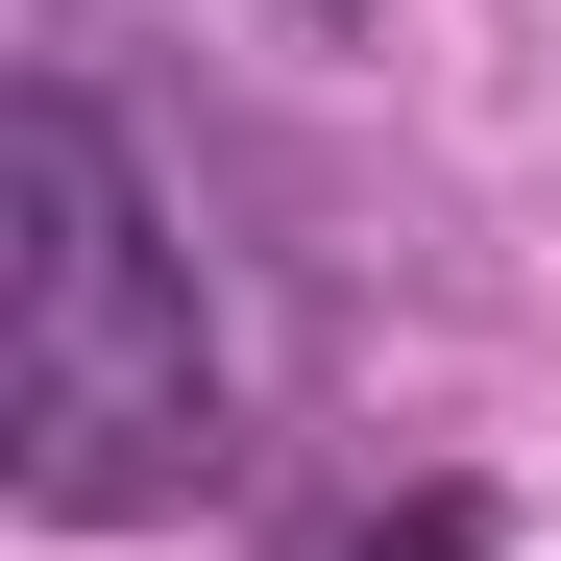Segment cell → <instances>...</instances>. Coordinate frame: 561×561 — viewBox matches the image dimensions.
<instances>
[{
	"label": "cell",
	"instance_id": "cell-1",
	"mask_svg": "<svg viewBox=\"0 0 561 561\" xmlns=\"http://www.w3.org/2000/svg\"><path fill=\"white\" fill-rule=\"evenodd\" d=\"M244 463H268V391L196 268V196L147 171L99 49H25L0 99V513L171 537V513H244Z\"/></svg>",
	"mask_w": 561,
	"mask_h": 561
},
{
	"label": "cell",
	"instance_id": "cell-2",
	"mask_svg": "<svg viewBox=\"0 0 561 561\" xmlns=\"http://www.w3.org/2000/svg\"><path fill=\"white\" fill-rule=\"evenodd\" d=\"M318 561H513V537H489V489H366V513H318Z\"/></svg>",
	"mask_w": 561,
	"mask_h": 561
},
{
	"label": "cell",
	"instance_id": "cell-3",
	"mask_svg": "<svg viewBox=\"0 0 561 561\" xmlns=\"http://www.w3.org/2000/svg\"><path fill=\"white\" fill-rule=\"evenodd\" d=\"M294 25H366V0H294Z\"/></svg>",
	"mask_w": 561,
	"mask_h": 561
}]
</instances>
